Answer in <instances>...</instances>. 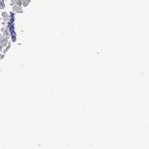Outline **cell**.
Instances as JSON below:
<instances>
[{
    "label": "cell",
    "instance_id": "cell-1",
    "mask_svg": "<svg viewBox=\"0 0 149 149\" xmlns=\"http://www.w3.org/2000/svg\"><path fill=\"white\" fill-rule=\"evenodd\" d=\"M13 11H14V12H17V13H22V8H21V6L14 5V7H13Z\"/></svg>",
    "mask_w": 149,
    "mask_h": 149
},
{
    "label": "cell",
    "instance_id": "cell-2",
    "mask_svg": "<svg viewBox=\"0 0 149 149\" xmlns=\"http://www.w3.org/2000/svg\"><path fill=\"white\" fill-rule=\"evenodd\" d=\"M12 5H17V6H22V3L20 0H11Z\"/></svg>",
    "mask_w": 149,
    "mask_h": 149
},
{
    "label": "cell",
    "instance_id": "cell-3",
    "mask_svg": "<svg viewBox=\"0 0 149 149\" xmlns=\"http://www.w3.org/2000/svg\"><path fill=\"white\" fill-rule=\"evenodd\" d=\"M1 31L3 32V36H4V37H7V36H9V30H7L6 28H3V29H1Z\"/></svg>",
    "mask_w": 149,
    "mask_h": 149
},
{
    "label": "cell",
    "instance_id": "cell-4",
    "mask_svg": "<svg viewBox=\"0 0 149 149\" xmlns=\"http://www.w3.org/2000/svg\"><path fill=\"white\" fill-rule=\"evenodd\" d=\"M2 16L4 17L5 21H9V18H10V16H9V14H8V13H6V12H3V13H2Z\"/></svg>",
    "mask_w": 149,
    "mask_h": 149
},
{
    "label": "cell",
    "instance_id": "cell-5",
    "mask_svg": "<svg viewBox=\"0 0 149 149\" xmlns=\"http://www.w3.org/2000/svg\"><path fill=\"white\" fill-rule=\"evenodd\" d=\"M20 1H21V3H22V5L26 7V6H28V4L30 3V1H31V0H20Z\"/></svg>",
    "mask_w": 149,
    "mask_h": 149
},
{
    "label": "cell",
    "instance_id": "cell-6",
    "mask_svg": "<svg viewBox=\"0 0 149 149\" xmlns=\"http://www.w3.org/2000/svg\"><path fill=\"white\" fill-rule=\"evenodd\" d=\"M2 48H3V47H2L1 45H0V52H1V50H2Z\"/></svg>",
    "mask_w": 149,
    "mask_h": 149
}]
</instances>
